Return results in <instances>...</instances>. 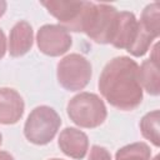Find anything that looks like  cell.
I'll return each mask as SVG.
<instances>
[{"label": "cell", "instance_id": "cell-1", "mask_svg": "<svg viewBox=\"0 0 160 160\" xmlns=\"http://www.w3.org/2000/svg\"><path fill=\"white\" fill-rule=\"evenodd\" d=\"M99 90L110 105L129 111L142 101V86L139 79V65L128 56L110 60L99 79Z\"/></svg>", "mask_w": 160, "mask_h": 160}, {"label": "cell", "instance_id": "cell-2", "mask_svg": "<svg viewBox=\"0 0 160 160\" xmlns=\"http://www.w3.org/2000/svg\"><path fill=\"white\" fill-rule=\"evenodd\" d=\"M41 5L58 19L60 26L70 31H85L95 4L90 1L50 0L41 1Z\"/></svg>", "mask_w": 160, "mask_h": 160}, {"label": "cell", "instance_id": "cell-3", "mask_svg": "<svg viewBox=\"0 0 160 160\" xmlns=\"http://www.w3.org/2000/svg\"><path fill=\"white\" fill-rule=\"evenodd\" d=\"M70 120L80 128L92 129L100 126L108 115L104 101L92 92L75 95L66 108Z\"/></svg>", "mask_w": 160, "mask_h": 160}, {"label": "cell", "instance_id": "cell-4", "mask_svg": "<svg viewBox=\"0 0 160 160\" xmlns=\"http://www.w3.org/2000/svg\"><path fill=\"white\" fill-rule=\"evenodd\" d=\"M61 125L59 114L50 106L35 108L26 119L24 126L25 138L36 145L49 144Z\"/></svg>", "mask_w": 160, "mask_h": 160}, {"label": "cell", "instance_id": "cell-5", "mask_svg": "<svg viewBox=\"0 0 160 160\" xmlns=\"http://www.w3.org/2000/svg\"><path fill=\"white\" fill-rule=\"evenodd\" d=\"M56 75L64 89L69 91L82 90L91 79V64L82 55L70 54L59 61Z\"/></svg>", "mask_w": 160, "mask_h": 160}, {"label": "cell", "instance_id": "cell-6", "mask_svg": "<svg viewBox=\"0 0 160 160\" xmlns=\"http://www.w3.org/2000/svg\"><path fill=\"white\" fill-rule=\"evenodd\" d=\"M119 11L109 4H95L85 34L99 44H111Z\"/></svg>", "mask_w": 160, "mask_h": 160}, {"label": "cell", "instance_id": "cell-7", "mask_svg": "<svg viewBox=\"0 0 160 160\" xmlns=\"http://www.w3.org/2000/svg\"><path fill=\"white\" fill-rule=\"evenodd\" d=\"M36 42L42 54L60 56L70 49L72 39L69 31L60 25H44L38 31Z\"/></svg>", "mask_w": 160, "mask_h": 160}, {"label": "cell", "instance_id": "cell-8", "mask_svg": "<svg viewBox=\"0 0 160 160\" xmlns=\"http://www.w3.org/2000/svg\"><path fill=\"white\" fill-rule=\"evenodd\" d=\"M139 32V21L135 15L129 11H120L118 14L116 26L111 44L118 49H125L128 52L134 46Z\"/></svg>", "mask_w": 160, "mask_h": 160}, {"label": "cell", "instance_id": "cell-9", "mask_svg": "<svg viewBox=\"0 0 160 160\" xmlns=\"http://www.w3.org/2000/svg\"><path fill=\"white\" fill-rule=\"evenodd\" d=\"M24 100L10 88H0V124H16L24 114Z\"/></svg>", "mask_w": 160, "mask_h": 160}, {"label": "cell", "instance_id": "cell-10", "mask_svg": "<svg viewBox=\"0 0 160 160\" xmlns=\"http://www.w3.org/2000/svg\"><path fill=\"white\" fill-rule=\"evenodd\" d=\"M58 144L65 155L72 159H82L88 152L89 139L88 135L81 130L66 128L60 132Z\"/></svg>", "mask_w": 160, "mask_h": 160}, {"label": "cell", "instance_id": "cell-11", "mask_svg": "<svg viewBox=\"0 0 160 160\" xmlns=\"http://www.w3.org/2000/svg\"><path fill=\"white\" fill-rule=\"evenodd\" d=\"M159 44L156 42L150 59L145 60L139 68V79L141 86L150 95L160 94V74H159V55H158Z\"/></svg>", "mask_w": 160, "mask_h": 160}, {"label": "cell", "instance_id": "cell-12", "mask_svg": "<svg viewBox=\"0 0 160 160\" xmlns=\"http://www.w3.org/2000/svg\"><path fill=\"white\" fill-rule=\"evenodd\" d=\"M32 46V29L28 21L16 22L9 38V52L12 58L25 55Z\"/></svg>", "mask_w": 160, "mask_h": 160}, {"label": "cell", "instance_id": "cell-13", "mask_svg": "<svg viewBox=\"0 0 160 160\" xmlns=\"http://www.w3.org/2000/svg\"><path fill=\"white\" fill-rule=\"evenodd\" d=\"M159 110H154L148 112L140 121V130L145 139L150 140L155 146L160 145V135H159Z\"/></svg>", "mask_w": 160, "mask_h": 160}, {"label": "cell", "instance_id": "cell-14", "mask_svg": "<svg viewBox=\"0 0 160 160\" xmlns=\"http://www.w3.org/2000/svg\"><path fill=\"white\" fill-rule=\"evenodd\" d=\"M151 150L145 142H134L116 151V160H150Z\"/></svg>", "mask_w": 160, "mask_h": 160}, {"label": "cell", "instance_id": "cell-15", "mask_svg": "<svg viewBox=\"0 0 160 160\" xmlns=\"http://www.w3.org/2000/svg\"><path fill=\"white\" fill-rule=\"evenodd\" d=\"M140 24L156 38L160 35V5L159 2L149 4L141 12Z\"/></svg>", "mask_w": 160, "mask_h": 160}, {"label": "cell", "instance_id": "cell-16", "mask_svg": "<svg viewBox=\"0 0 160 160\" xmlns=\"http://www.w3.org/2000/svg\"><path fill=\"white\" fill-rule=\"evenodd\" d=\"M89 160H111V155L105 148L94 145L90 150Z\"/></svg>", "mask_w": 160, "mask_h": 160}, {"label": "cell", "instance_id": "cell-17", "mask_svg": "<svg viewBox=\"0 0 160 160\" xmlns=\"http://www.w3.org/2000/svg\"><path fill=\"white\" fill-rule=\"evenodd\" d=\"M5 52H6V39L4 31L0 29V60L4 58Z\"/></svg>", "mask_w": 160, "mask_h": 160}, {"label": "cell", "instance_id": "cell-18", "mask_svg": "<svg viewBox=\"0 0 160 160\" xmlns=\"http://www.w3.org/2000/svg\"><path fill=\"white\" fill-rule=\"evenodd\" d=\"M0 160H14V158L6 151H0Z\"/></svg>", "mask_w": 160, "mask_h": 160}, {"label": "cell", "instance_id": "cell-19", "mask_svg": "<svg viewBox=\"0 0 160 160\" xmlns=\"http://www.w3.org/2000/svg\"><path fill=\"white\" fill-rule=\"evenodd\" d=\"M5 11H6V1L0 0V18L5 14Z\"/></svg>", "mask_w": 160, "mask_h": 160}, {"label": "cell", "instance_id": "cell-20", "mask_svg": "<svg viewBox=\"0 0 160 160\" xmlns=\"http://www.w3.org/2000/svg\"><path fill=\"white\" fill-rule=\"evenodd\" d=\"M1 142H2V136H1V132H0V145H1Z\"/></svg>", "mask_w": 160, "mask_h": 160}, {"label": "cell", "instance_id": "cell-21", "mask_svg": "<svg viewBox=\"0 0 160 160\" xmlns=\"http://www.w3.org/2000/svg\"><path fill=\"white\" fill-rule=\"evenodd\" d=\"M152 160H159V155H156V156H155V158H154Z\"/></svg>", "mask_w": 160, "mask_h": 160}, {"label": "cell", "instance_id": "cell-22", "mask_svg": "<svg viewBox=\"0 0 160 160\" xmlns=\"http://www.w3.org/2000/svg\"><path fill=\"white\" fill-rule=\"evenodd\" d=\"M50 160H62V159H50Z\"/></svg>", "mask_w": 160, "mask_h": 160}]
</instances>
